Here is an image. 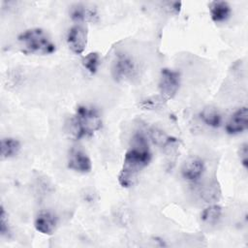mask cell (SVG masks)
Instances as JSON below:
<instances>
[{
  "label": "cell",
  "mask_w": 248,
  "mask_h": 248,
  "mask_svg": "<svg viewBox=\"0 0 248 248\" xmlns=\"http://www.w3.org/2000/svg\"><path fill=\"white\" fill-rule=\"evenodd\" d=\"M70 16L78 22L98 21V14L95 8L83 4H75L70 9Z\"/></svg>",
  "instance_id": "cell-10"
},
{
  "label": "cell",
  "mask_w": 248,
  "mask_h": 248,
  "mask_svg": "<svg viewBox=\"0 0 248 248\" xmlns=\"http://www.w3.org/2000/svg\"><path fill=\"white\" fill-rule=\"evenodd\" d=\"M20 150V142L14 138H3L0 143V155L2 160L15 157Z\"/></svg>",
  "instance_id": "cell-13"
},
{
  "label": "cell",
  "mask_w": 248,
  "mask_h": 248,
  "mask_svg": "<svg viewBox=\"0 0 248 248\" xmlns=\"http://www.w3.org/2000/svg\"><path fill=\"white\" fill-rule=\"evenodd\" d=\"M222 215V207L217 204L209 205L205 207L202 213L201 218L207 224H216Z\"/></svg>",
  "instance_id": "cell-15"
},
{
  "label": "cell",
  "mask_w": 248,
  "mask_h": 248,
  "mask_svg": "<svg viewBox=\"0 0 248 248\" xmlns=\"http://www.w3.org/2000/svg\"><path fill=\"white\" fill-rule=\"evenodd\" d=\"M204 171V164L199 158L188 159L181 168L182 176L188 181H197Z\"/></svg>",
  "instance_id": "cell-11"
},
{
  "label": "cell",
  "mask_w": 248,
  "mask_h": 248,
  "mask_svg": "<svg viewBox=\"0 0 248 248\" xmlns=\"http://www.w3.org/2000/svg\"><path fill=\"white\" fill-rule=\"evenodd\" d=\"M201 120L206 124L209 127L217 128L221 125L222 122V116L219 112V110L214 107H205L202 109V111L199 114Z\"/></svg>",
  "instance_id": "cell-14"
},
{
  "label": "cell",
  "mask_w": 248,
  "mask_h": 248,
  "mask_svg": "<svg viewBox=\"0 0 248 248\" xmlns=\"http://www.w3.org/2000/svg\"><path fill=\"white\" fill-rule=\"evenodd\" d=\"M17 41L25 53L50 54L55 51V45L41 28H32L20 33Z\"/></svg>",
  "instance_id": "cell-3"
},
{
  "label": "cell",
  "mask_w": 248,
  "mask_h": 248,
  "mask_svg": "<svg viewBox=\"0 0 248 248\" xmlns=\"http://www.w3.org/2000/svg\"><path fill=\"white\" fill-rule=\"evenodd\" d=\"M136 72L133 59L124 52H117L111 67V74L115 80L121 81L131 78Z\"/></svg>",
  "instance_id": "cell-5"
},
{
  "label": "cell",
  "mask_w": 248,
  "mask_h": 248,
  "mask_svg": "<svg viewBox=\"0 0 248 248\" xmlns=\"http://www.w3.org/2000/svg\"><path fill=\"white\" fill-rule=\"evenodd\" d=\"M0 234L1 236H5V237H9L11 234L8 214L3 205L1 206V211H0Z\"/></svg>",
  "instance_id": "cell-17"
},
{
  "label": "cell",
  "mask_w": 248,
  "mask_h": 248,
  "mask_svg": "<svg viewBox=\"0 0 248 248\" xmlns=\"http://www.w3.org/2000/svg\"><path fill=\"white\" fill-rule=\"evenodd\" d=\"M208 7L211 19L214 22L226 21L232 16L231 6L226 1H212Z\"/></svg>",
  "instance_id": "cell-12"
},
{
  "label": "cell",
  "mask_w": 248,
  "mask_h": 248,
  "mask_svg": "<svg viewBox=\"0 0 248 248\" xmlns=\"http://www.w3.org/2000/svg\"><path fill=\"white\" fill-rule=\"evenodd\" d=\"M239 158H240V162L242 164V166L247 169L248 167V144L246 142H244L243 144L240 145L239 151Z\"/></svg>",
  "instance_id": "cell-18"
},
{
  "label": "cell",
  "mask_w": 248,
  "mask_h": 248,
  "mask_svg": "<svg viewBox=\"0 0 248 248\" xmlns=\"http://www.w3.org/2000/svg\"><path fill=\"white\" fill-rule=\"evenodd\" d=\"M248 128V108L242 107L238 108L227 122L225 130L229 135H237Z\"/></svg>",
  "instance_id": "cell-8"
},
{
  "label": "cell",
  "mask_w": 248,
  "mask_h": 248,
  "mask_svg": "<svg viewBox=\"0 0 248 248\" xmlns=\"http://www.w3.org/2000/svg\"><path fill=\"white\" fill-rule=\"evenodd\" d=\"M100 64V56L97 52H90L82 59V65L90 73L95 74Z\"/></svg>",
  "instance_id": "cell-16"
},
{
  "label": "cell",
  "mask_w": 248,
  "mask_h": 248,
  "mask_svg": "<svg viewBox=\"0 0 248 248\" xmlns=\"http://www.w3.org/2000/svg\"><path fill=\"white\" fill-rule=\"evenodd\" d=\"M67 44L76 54H81L87 45V31L81 24H76L70 28L67 35Z\"/></svg>",
  "instance_id": "cell-7"
},
{
  "label": "cell",
  "mask_w": 248,
  "mask_h": 248,
  "mask_svg": "<svg viewBox=\"0 0 248 248\" xmlns=\"http://www.w3.org/2000/svg\"><path fill=\"white\" fill-rule=\"evenodd\" d=\"M150 160L151 152L147 138L142 132H137L131 139V145L124 155L123 165L117 177L119 184L124 188L131 187Z\"/></svg>",
  "instance_id": "cell-1"
},
{
  "label": "cell",
  "mask_w": 248,
  "mask_h": 248,
  "mask_svg": "<svg viewBox=\"0 0 248 248\" xmlns=\"http://www.w3.org/2000/svg\"><path fill=\"white\" fill-rule=\"evenodd\" d=\"M67 166L69 169L81 173H87L92 170L89 156L80 147H72L69 150Z\"/></svg>",
  "instance_id": "cell-6"
},
{
  "label": "cell",
  "mask_w": 248,
  "mask_h": 248,
  "mask_svg": "<svg viewBox=\"0 0 248 248\" xmlns=\"http://www.w3.org/2000/svg\"><path fill=\"white\" fill-rule=\"evenodd\" d=\"M180 86V74L177 71L164 68L160 74L159 91L160 96L167 102L172 99Z\"/></svg>",
  "instance_id": "cell-4"
},
{
  "label": "cell",
  "mask_w": 248,
  "mask_h": 248,
  "mask_svg": "<svg viewBox=\"0 0 248 248\" xmlns=\"http://www.w3.org/2000/svg\"><path fill=\"white\" fill-rule=\"evenodd\" d=\"M57 226V217L50 211H41L35 218V229L43 233L50 235L54 232Z\"/></svg>",
  "instance_id": "cell-9"
},
{
  "label": "cell",
  "mask_w": 248,
  "mask_h": 248,
  "mask_svg": "<svg viewBox=\"0 0 248 248\" xmlns=\"http://www.w3.org/2000/svg\"><path fill=\"white\" fill-rule=\"evenodd\" d=\"M103 121L99 110L94 107L80 105L67 123V132L75 140L92 137L101 130Z\"/></svg>",
  "instance_id": "cell-2"
}]
</instances>
